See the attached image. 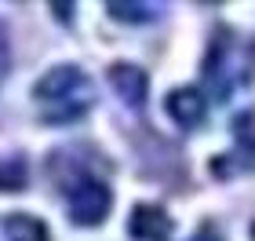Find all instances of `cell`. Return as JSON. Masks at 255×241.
Here are the masks:
<instances>
[{
  "instance_id": "6da1fadb",
  "label": "cell",
  "mask_w": 255,
  "mask_h": 241,
  "mask_svg": "<svg viewBox=\"0 0 255 241\" xmlns=\"http://www.w3.org/2000/svg\"><path fill=\"white\" fill-rule=\"evenodd\" d=\"M33 95H37L44 117H48L51 124L80 121L91 110V102H95L91 80L80 73L77 66H55V70H48V73L37 80Z\"/></svg>"
},
{
  "instance_id": "7a4b0ae2",
  "label": "cell",
  "mask_w": 255,
  "mask_h": 241,
  "mask_svg": "<svg viewBox=\"0 0 255 241\" xmlns=\"http://www.w3.org/2000/svg\"><path fill=\"white\" fill-rule=\"evenodd\" d=\"M69 216L80 227H99L110 216V187L102 179L80 176L69 187Z\"/></svg>"
},
{
  "instance_id": "3957f363",
  "label": "cell",
  "mask_w": 255,
  "mask_h": 241,
  "mask_svg": "<svg viewBox=\"0 0 255 241\" xmlns=\"http://www.w3.org/2000/svg\"><path fill=\"white\" fill-rule=\"evenodd\" d=\"M128 231H131L135 241H168L175 223H171V216L160 205H135L131 220H128Z\"/></svg>"
},
{
  "instance_id": "277c9868",
  "label": "cell",
  "mask_w": 255,
  "mask_h": 241,
  "mask_svg": "<svg viewBox=\"0 0 255 241\" xmlns=\"http://www.w3.org/2000/svg\"><path fill=\"white\" fill-rule=\"evenodd\" d=\"M168 113L182 128H193V124H201V117H204V95L197 88H175L168 95Z\"/></svg>"
},
{
  "instance_id": "5b68a950",
  "label": "cell",
  "mask_w": 255,
  "mask_h": 241,
  "mask_svg": "<svg viewBox=\"0 0 255 241\" xmlns=\"http://www.w3.org/2000/svg\"><path fill=\"white\" fill-rule=\"evenodd\" d=\"M110 80H113V88L121 91V99L135 102V106L146 99V73L138 70V66H113Z\"/></svg>"
},
{
  "instance_id": "8992f818",
  "label": "cell",
  "mask_w": 255,
  "mask_h": 241,
  "mask_svg": "<svg viewBox=\"0 0 255 241\" xmlns=\"http://www.w3.org/2000/svg\"><path fill=\"white\" fill-rule=\"evenodd\" d=\"M7 238L11 241H48V227L33 216H11L7 220Z\"/></svg>"
},
{
  "instance_id": "52a82bcc",
  "label": "cell",
  "mask_w": 255,
  "mask_h": 241,
  "mask_svg": "<svg viewBox=\"0 0 255 241\" xmlns=\"http://www.w3.org/2000/svg\"><path fill=\"white\" fill-rule=\"evenodd\" d=\"M4 62H7V48H4V37H0V73H4Z\"/></svg>"
},
{
  "instance_id": "ba28073f",
  "label": "cell",
  "mask_w": 255,
  "mask_h": 241,
  "mask_svg": "<svg viewBox=\"0 0 255 241\" xmlns=\"http://www.w3.org/2000/svg\"><path fill=\"white\" fill-rule=\"evenodd\" d=\"M193 241H219V238H215V234H212V231H201V234H197V238H193Z\"/></svg>"
},
{
  "instance_id": "9c48e42d",
  "label": "cell",
  "mask_w": 255,
  "mask_h": 241,
  "mask_svg": "<svg viewBox=\"0 0 255 241\" xmlns=\"http://www.w3.org/2000/svg\"><path fill=\"white\" fill-rule=\"evenodd\" d=\"M252 238H255V223H252Z\"/></svg>"
}]
</instances>
